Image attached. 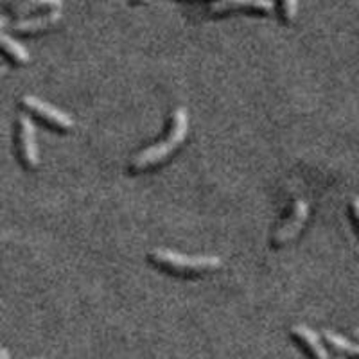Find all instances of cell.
Wrapping results in <instances>:
<instances>
[{"mask_svg":"<svg viewBox=\"0 0 359 359\" xmlns=\"http://www.w3.org/2000/svg\"><path fill=\"white\" fill-rule=\"evenodd\" d=\"M189 110L184 107H178L171 115V126H169L168 135L160 142L147 146L146 149L139 151L130 160L128 171L131 175H140V172L151 171L162 163L168 162L172 155L180 149V146L187 140L189 137Z\"/></svg>","mask_w":359,"mask_h":359,"instance_id":"1","label":"cell"},{"mask_svg":"<svg viewBox=\"0 0 359 359\" xmlns=\"http://www.w3.org/2000/svg\"><path fill=\"white\" fill-rule=\"evenodd\" d=\"M147 262L165 273L184 278H196L200 275L212 273L223 266V261L217 255H184L165 248L147 252Z\"/></svg>","mask_w":359,"mask_h":359,"instance_id":"2","label":"cell"},{"mask_svg":"<svg viewBox=\"0 0 359 359\" xmlns=\"http://www.w3.org/2000/svg\"><path fill=\"white\" fill-rule=\"evenodd\" d=\"M20 107L25 114H29L31 117H36L38 121H41V123H45L56 131L69 133L74 128V118L69 114L53 107L50 102L43 101L36 95H22Z\"/></svg>","mask_w":359,"mask_h":359,"instance_id":"3","label":"cell"},{"mask_svg":"<svg viewBox=\"0 0 359 359\" xmlns=\"http://www.w3.org/2000/svg\"><path fill=\"white\" fill-rule=\"evenodd\" d=\"M17 153L25 171H36L40 168L36 130H34L31 115L25 114V111L18 114L17 117Z\"/></svg>","mask_w":359,"mask_h":359,"instance_id":"4","label":"cell"},{"mask_svg":"<svg viewBox=\"0 0 359 359\" xmlns=\"http://www.w3.org/2000/svg\"><path fill=\"white\" fill-rule=\"evenodd\" d=\"M307 219H309V203L302 200V198H297V200H293V205H291V212L287 219L275 230L273 237H271V246L278 250L282 246L290 245L293 239H297L298 233L302 232Z\"/></svg>","mask_w":359,"mask_h":359,"instance_id":"5","label":"cell"},{"mask_svg":"<svg viewBox=\"0 0 359 359\" xmlns=\"http://www.w3.org/2000/svg\"><path fill=\"white\" fill-rule=\"evenodd\" d=\"M290 334L298 347L309 355V359H334L331 358V351L325 345L323 338H320L318 332L313 331L311 327L297 323L290 329Z\"/></svg>","mask_w":359,"mask_h":359,"instance_id":"6","label":"cell"},{"mask_svg":"<svg viewBox=\"0 0 359 359\" xmlns=\"http://www.w3.org/2000/svg\"><path fill=\"white\" fill-rule=\"evenodd\" d=\"M63 18L62 9H56V11H47L40 13V15H33V17L25 18H17V20L11 22V31L15 34H22V36H27V34H38L45 33V31H50V29L56 27Z\"/></svg>","mask_w":359,"mask_h":359,"instance_id":"7","label":"cell"},{"mask_svg":"<svg viewBox=\"0 0 359 359\" xmlns=\"http://www.w3.org/2000/svg\"><path fill=\"white\" fill-rule=\"evenodd\" d=\"M275 4L273 0H214L208 6V15L219 17L232 11H259L271 13Z\"/></svg>","mask_w":359,"mask_h":359,"instance_id":"8","label":"cell"},{"mask_svg":"<svg viewBox=\"0 0 359 359\" xmlns=\"http://www.w3.org/2000/svg\"><path fill=\"white\" fill-rule=\"evenodd\" d=\"M322 338L327 347H329V351L338 355V358L359 359V343L351 341L345 336L338 334L334 331H329V329L322 332Z\"/></svg>","mask_w":359,"mask_h":359,"instance_id":"9","label":"cell"},{"mask_svg":"<svg viewBox=\"0 0 359 359\" xmlns=\"http://www.w3.org/2000/svg\"><path fill=\"white\" fill-rule=\"evenodd\" d=\"M62 6L63 0H24L20 4L13 6V8L9 9V13H11V17L17 20V18L40 15V13L56 11V9H62Z\"/></svg>","mask_w":359,"mask_h":359,"instance_id":"10","label":"cell"},{"mask_svg":"<svg viewBox=\"0 0 359 359\" xmlns=\"http://www.w3.org/2000/svg\"><path fill=\"white\" fill-rule=\"evenodd\" d=\"M0 41H2V50H4V56L8 57L11 63H15L17 67H24L31 62V54L27 53V49H25L20 41L15 40V38H13L8 31H2Z\"/></svg>","mask_w":359,"mask_h":359,"instance_id":"11","label":"cell"},{"mask_svg":"<svg viewBox=\"0 0 359 359\" xmlns=\"http://www.w3.org/2000/svg\"><path fill=\"white\" fill-rule=\"evenodd\" d=\"M298 13V0H278V17L284 24H293Z\"/></svg>","mask_w":359,"mask_h":359,"instance_id":"12","label":"cell"},{"mask_svg":"<svg viewBox=\"0 0 359 359\" xmlns=\"http://www.w3.org/2000/svg\"><path fill=\"white\" fill-rule=\"evenodd\" d=\"M351 214L352 217H354V224H355V229H358V236H359V196H352Z\"/></svg>","mask_w":359,"mask_h":359,"instance_id":"13","label":"cell"},{"mask_svg":"<svg viewBox=\"0 0 359 359\" xmlns=\"http://www.w3.org/2000/svg\"><path fill=\"white\" fill-rule=\"evenodd\" d=\"M20 2H24V0H4V6L8 9H11L13 6H17V4H20Z\"/></svg>","mask_w":359,"mask_h":359,"instance_id":"14","label":"cell"},{"mask_svg":"<svg viewBox=\"0 0 359 359\" xmlns=\"http://www.w3.org/2000/svg\"><path fill=\"white\" fill-rule=\"evenodd\" d=\"M0 359H9L8 348H2V351H0Z\"/></svg>","mask_w":359,"mask_h":359,"instance_id":"15","label":"cell"},{"mask_svg":"<svg viewBox=\"0 0 359 359\" xmlns=\"http://www.w3.org/2000/svg\"><path fill=\"white\" fill-rule=\"evenodd\" d=\"M352 334H354L355 339H359V327H358V329H354V331H352Z\"/></svg>","mask_w":359,"mask_h":359,"instance_id":"16","label":"cell"},{"mask_svg":"<svg viewBox=\"0 0 359 359\" xmlns=\"http://www.w3.org/2000/svg\"><path fill=\"white\" fill-rule=\"evenodd\" d=\"M133 4H142V2H146V0H131Z\"/></svg>","mask_w":359,"mask_h":359,"instance_id":"17","label":"cell"},{"mask_svg":"<svg viewBox=\"0 0 359 359\" xmlns=\"http://www.w3.org/2000/svg\"><path fill=\"white\" fill-rule=\"evenodd\" d=\"M334 359H343V358H338V355H336V358Z\"/></svg>","mask_w":359,"mask_h":359,"instance_id":"18","label":"cell"},{"mask_svg":"<svg viewBox=\"0 0 359 359\" xmlns=\"http://www.w3.org/2000/svg\"><path fill=\"white\" fill-rule=\"evenodd\" d=\"M33 359H43V358H33Z\"/></svg>","mask_w":359,"mask_h":359,"instance_id":"19","label":"cell"}]
</instances>
